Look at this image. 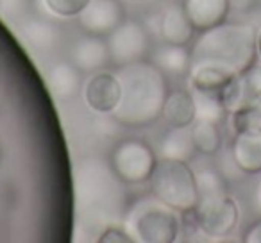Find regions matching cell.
<instances>
[{"label":"cell","instance_id":"obj_1","mask_svg":"<svg viewBox=\"0 0 261 243\" xmlns=\"http://www.w3.org/2000/svg\"><path fill=\"white\" fill-rule=\"evenodd\" d=\"M256 36L252 23L227 20L202 31L190 50V86L218 93L232 77L256 63Z\"/></svg>","mask_w":261,"mask_h":243},{"label":"cell","instance_id":"obj_4","mask_svg":"<svg viewBox=\"0 0 261 243\" xmlns=\"http://www.w3.org/2000/svg\"><path fill=\"white\" fill-rule=\"evenodd\" d=\"M127 232L136 234L135 241L172 243L179 234V220L175 209L160 199H142L127 214Z\"/></svg>","mask_w":261,"mask_h":243},{"label":"cell","instance_id":"obj_20","mask_svg":"<svg viewBox=\"0 0 261 243\" xmlns=\"http://www.w3.org/2000/svg\"><path fill=\"white\" fill-rule=\"evenodd\" d=\"M192 136L197 150L206 156H213L222 149V134L218 124L206 122V120H195L192 124Z\"/></svg>","mask_w":261,"mask_h":243},{"label":"cell","instance_id":"obj_28","mask_svg":"<svg viewBox=\"0 0 261 243\" xmlns=\"http://www.w3.org/2000/svg\"><path fill=\"white\" fill-rule=\"evenodd\" d=\"M256 47H257V56L261 58V29H257V36H256Z\"/></svg>","mask_w":261,"mask_h":243},{"label":"cell","instance_id":"obj_5","mask_svg":"<svg viewBox=\"0 0 261 243\" xmlns=\"http://www.w3.org/2000/svg\"><path fill=\"white\" fill-rule=\"evenodd\" d=\"M156 154L149 143L138 138H127L116 143L109 156L115 175L127 184H138L149 181L156 168Z\"/></svg>","mask_w":261,"mask_h":243},{"label":"cell","instance_id":"obj_29","mask_svg":"<svg viewBox=\"0 0 261 243\" xmlns=\"http://www.w3.org/2000/svg\"><path fill=\"white\" fill-rule=\"evenodd\" d=\"M259 199H261V184H259Z\"/></svg>","mask_w":261,"mask_h":243},{"label":"cell","instance_id":"obj_17","mask_svg":"<svg viewBox=\"0 0 261 243\" xmlns=\"http://www.w3.org/2000/svg\"><path fill=\"white\" fill-rule=\"evenodd\" d=\"M199 152L193 143L192 136V125L188 127H172L170 131L165 134L163 142H161V157L165 159H175V161H190L195 157Z\"/></svg>","mask_w":261,"mask_h":243},{"label":"cell","instance_id":"obj_14","mask_svg":"<svg viewBox=\"0 0 261 243\" xmlns=\"http://www.w3.org/2000/svg\"><path fill=\"white\" fill-rule=\"evenodd\" d=\"M195 27L190 22L182 4H170L160 18V34L165 43L188 45L195 36Z\"/></svg>","mask_w":261,"mask_h":243},{"label":"cell","instance_id":"obj_26","mask_svg":"<svg viewBox=\"0 0 261 243\" xmlns=\"http://www.w3.org/2000/svg\"><path fill=\"white\" fill-rule=\"evenodd\" d=\"M243 241L245 243H261V218L249 225L243 232Z\"/></svg>","mask_w":261,"mask_h":243},{"label":"cell","instance_id":"obj_10","mask_svg":"<svg viewBox=\"0 0 261 243\" xmlns=\"http://www.w3.org/2000/svg\"><path fill=\"white\" fill-rule=\"evenodd\" d=\"M120 80L111 72H95L84 86L86 104L97 113H113L120 102Z\"/></svg>","mask_w":261,"mask_h":243},{"label":"cell","instance_id":"obj_7","mask_svg":"<svg viewBox=\"0 0 261 243\" xmlns=\"http://www.w3.org/2000/svg\"><path fill=\"white\" fill-rule=\"evenodd\" d=\"M193 214L199 229L210 238H224L231 234L240 220L238 204L229 197V193L199 200Z\"/></svg>","mask_w":261,"mask_h":243},{"label":"cell","instance_id":"obj_13","mask_svg":"<svg viewBox=\"0 0 261 243\" xmlns=\"http://www.w3.org/2000/svg\"><path fill=\"white\" fill-rule=\"evenodd\" d=\"M185 11L195 31L202 33L225 22L231 11L229 0H185Z\"/></svg>","mask_w":261,"mask_h":243},{"label":"cell","instance_id":"obj_21","mask_svg":"<svg viewBox=\"0 0 261 243\" xmlns=\"http://www.w3.org/2000/svg\"><path fill=\"white\" fill-rule=\"evenodd\" d=\"M197 190H199V200L211 199V197L225 195L227 193V181L220 172L213 168H206L195 174Z\"/></svg>","mask_w":261,"mask_h":243},{"label":"cell","instance_id":"obj_15","mask_svg":"<svg viewBox=\"0 0 261 243\" xmlns=\"http://www.w3.org/2000/svg\"><path fill=\"white\" fill-rule=\"evenodd\" d=\"M170 127H190L195 122V102L188 90L168 91L161 113Z\"/></svg>","mask_w":261,"mask_h":243},{"label":"cell","instance_id":"obj_18","mask_svg":"<svg viewBox=\"0 0 261 243\" xmlns=\"http://www.w3.org/2000/svg\"><path fill=\"white\" fill-rule=\"evenodd\" d=\"M81 73L83 72L72 61H61L52 66L48 72V83L56 97L63 100L75 97L81 90Z\"/></svg>","mask_w":261,"mask_h":243},{"label":"cell","instance_id":"obj_11","mask_svg":"<svg viewBox=\"0 0 261 243\" xmlns=\"http://www.w3.org/2000/svg\"><path fill=\"white\" fill-rule=\"evenodd\" d=\"M70 61L84 73H95L108 68L109 65H113L108 40H104L102 36L86 34L73 43Z\"/></svg>","mask_w":261,"mask_h":243},{"label":"cell","instance_id":"obj_8","mask_svg":"<svg viewBox=\"0 0 261 243\" xmlns=\"http://www.w3.org/2000/svg\"><path fill=\"white\" fill-rule=\"evenodd\" d=\"M218 97L229 115L261 104V63H254L232 77L218 91Z\"/></svg>","mask_w":261,"mask_h":243},{"label":"cell","instance_id":"obj_19","mask_svg":"<svg viewBox=\"0 0 261 243\" xmlns=\"http://www.w3.org/2000/svg\"><path fill=\"white\" fill-rule=\"evenodd\" d=\"M192 95L193 102H195V120L220 124L225 120V116H229L217 91H204L192 88Z\"/></svg>","mask_w":261,"mask_h":243},{"label":"cell","instance_id":"obj_9","mask_svg":"<svg viewBox=\"0 0 261 243\" xmlns=\"http://www.w3.org/2000/svg\"><path fill=\"white\" fill-rule=\"evenodd\" d=\"M125 20V11L120 0H88L83 11L77 15V22L86 34L109 36Z\"/></svg>","mask_w":261,"mask_h":243},{"label":"cell","instance_id":"obj_22","mask_svg":"<svg viewBox=\"0 0 261 243\" xmlns=\"http://www.w3.org/2000/svg\"><path fill=\"white\" fill-rule=\"evenodd\" d=\"M229 116H231L234 132H245V131L261 132V104L254 105V107L242 109V111H236Z\"/></svg>","mask_w":261,"mask_h":243},{"label":"cell","instance_id":"obj_25","mask_svg":"<svg viewBox=\"0 0 261 243\" xmlns=\"http://www.w3.org/2000/svg\"><path fill=\"white\" fill-rule=\"evenodd\" d=\"M100 241L102 243H113V241L127 243V241H135V238H133L127 231H122V229H116V227H109L102 232Z\"/></svg>","mask_w":261,"mask_h":243},{"label":"cell","instance_id":"obj_24","mask_svg":"<svg viewBox=\"0 0 261 243\" xmlns=\"http://www.w3.org/2000/svg\"><path fill=\"white\" fill-rule=\"evenodd\" d=\"M47 8L59 16H77L88 4V0H45Z\"/></svg>","mask_w":261,"mask_h":243},{"label":"cell","instance_id":"obj_23","mask_svg":"<svg viewBox=\"0 0 261 243\" xmlns=\"http://www.w3.org/2000/svg\"><path fill=\"white\" fill-rule=\"evenodd\" d=\"M25 34L36 47L47 48L54 41V29L45 22H31L25 27Z\"/></svg>","mask_w":261,"mask_h":243},{"label":"cell","instance_id":"obj_3","mask_svg":"<svg viewBox=\"0 0 261 243\" xmlns=\"http://www.w3.org/2000/svg\"><path fill=\"white\" fill-rule=\"evenodd\" d=\"M150 190L156 199L179 213H193L199 204L195 172L185 161L161 159L150 175Z\"/></svg>","mask_w":261,"mask_h":243},{"label":"cell","instance_id":"obj_16","mask_svg":"<svg viewBox=\"0 0 261 243\" xmlns=\"http://www.w3.org/2000/svg\"><path fill=\"white\" fill-rule=\"evenodd\" d=\"M152 63L167 77H186L192 65V52L186 45L165 43L156 48Z\"/></svg>","mask_w":261,"mask_h":243},{"label":"cell","instance_id":"obj_12","mask_svg":"<svg viewBox=\"0 0 261 243\" xmlns=\"http://www.w3.org/2000/svg\"><path fill=\"white\" fill-rule=\"evenodd\" d=\"M231 156L236 167L245 175L261 174V132H234L231 143Z\"/></svg>","mask_w":261,"mask_h":243},{"label":"cell","instance_id":"obj_6","mask_svg":"<svg viewBox=\"0 0 261 243\" xmlns=\"http://www.w3.org/2000/svg\"><path fill=\"white\" fill-rule=\"evenodd\" d=\"M108 47L111 63L116 68H120V66L133 65L149 58L152 41L145 25L136 20L125 18L108 36Z\"/></svg>","mask_w":261,"mask_h":243},{"label":"cell","instance_id":"obj_2","mask_svg":"<svg viewBox=\"0 0 261 243\" xmlns=\"http://www.w3.org/2000/svg\"><path fill=\"white\" fill-rule=\"evenodd\" d=\"M116 77L122 86L120 102L113 118L127 127H147L163 113L168 95L167 75L152 61H138L120 66Z\"/></svg>","mask_w":261,"mask_h":243},{"label":"cell","instance_id":"obj_27","mask_svg":"<svg viewBox=\"0 0 261 243\" xmlns=\"http://www.w3.org/2000/svg\"><path fill=\"white\" fill-rule=\"evenodd\" d=\"M229 4H231V9H234V11L247 13L256 8V6H259L261 0H229Z\"/></svg>","mask_w":261,"mask_h":243}]
</instances>
